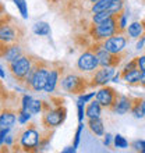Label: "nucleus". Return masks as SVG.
I'll return each instance as SVG.
<instances>
[{"label": "nucleus", "instance_id": "nucleus-1", "mask_svg": "<svg viewBox=\"0 0 145 153\" xmlns=\"http://www.w3.org/2000/svg\"><path fill=\"white\" fill-rule=\"evenodd\" d=\"M50 68H52V63H49V61L43 60V59H40L38 56H34L32 67L29 70L22 86L29 92H42V91H45Z\"/></svg>", "mask_w": 145, "mask_h": 153}, {"label": "nucleus", "instance_id": "nucleus-2", "mask_svg": "<svg viewBox=\"0 0 145 153\" xmlns=\"http://www.w3.org/2000/svg\"><path fill=\"white\" fill-rule=\"evenodd\" d=\"M24 27L13 18L8 13L1 11V25H0V45L24 43Z\"/></svg>", "mask_w": 145, "mask_h": 153}, {"label": "nucleus", "instance_id": "nucleus-3", "mask_svg": "<svg viewBox=\"0 0 145 153\" xmlns=\"http://www.w3.org/2000/svg\"><path fill=\"white\" fill-rule=\"evenodd\" d=\"M39 138L40 132L38 131L36 125L34 123H29L25 129H22L18 135H16L14 143L11 145L14 152H39Z\"/></svg>", "mask_w": 145, "mask_h": 153}, {"label": "nucleus", "instance_id": "nucleus-4", "mask_svg": "<svg viewBox=\"0 0 145 153\" xmlns=\"http://www.w3.org/2000/svg\"><path fill=\"white\" fill-rule=\"evenodd\" d=\"M60 86L64 92L70 95H82L88 89H91L89 75H80V74H64L60 79Z\"/></svg>", "mask_w": 145, "mask_h": 153}, {"label": "nucleus", "instance_id": "nucleus-5", "mask_svg": "<svg viewBox=\"0 0 145 153\" xmlns=\"http://www.w3.org/2000/svg\"><path fill=\"white\" fill-rule=\"evenodd\" d=\"M121 33L117 25V20H116V14H113L109 20L103 21L101 24H91L88 29V35L91 36V40L93 42H102L106 40L108 38Z\"/></svg>", "mask_w": 145, "mask_h": 153}, {"label": "nucleus", "instance_id": "nucleus-6", "mask_svg": "<svg viewBox=\"0 0 145 153\" xmlns=\"http://www.w3.org/2000/svg\"><path fill=\"white\" fill-rule=\"evenodd\" d=\"M88 50L93 52L98 56V60H99V65L101 67H119V65L123 63L126 57H127V52H121V53H110L108 50H105L103 48H101L99 42H93L89 45Z\"/></svg>", "mask_w": 145, "mask_h": 153}, {"label": "nucleus", "instance_id": "nucleus-7", "mask_svg": "<svg viewBox=\"0 0 145 153\" xmlns=\"http://www.w3.org/2000/svg\"><path fill=\"white\" fill-rule=\"evenodd\" d=\"M32 61H34V54H24V56L13 60L11 63H7V67L10 70L11 75L14 76V79L20 85L24 84L25 78H27L29 70L32 67Z\"/></svg>", "mask_w": 145, "mask_h": 153}, {"label": "nucleus", "instance_id": "nucleus-8", "mask_svg": "<svg viewBox=\"0 0 145 153\" xmlns=\"http://www.w3.org/2000/svg\"><path fill=\"white\" fill-rule=\"evenodd\" d=\"M66 117H67L66 106L64 105L55 106V109H48L43 111V114H42V125L45 128L55 129L64 123Z\"/></svg>", "mask_w": 145, "mask_h": 153}, {"label": "nucleus", "instance_id": "nucleus-9", "mask_svg": "<svg viewBox=\"0 0 145 153\" xmlns=\"http://www.w3.org/2000/svg\"><path fill=\"white\" fill-rule=\"evenodd\" d=\"M101 67L99 65V60H98V56L91 50H85L77 60V68L80 70L82 74H91L93 73L95 70H98Z\"/></svg>", "mask_w": 145, "mask_h": 153}, {"label": "nucleus", "instance_id": "nucleus-10", "mask_svg": "<svg viewBox=\"0 0 145 153\" xmlns=\"http://www.w3.org/2000/svg\"><path fill=\"white\" fill-rule=\"evenodd\" d=\"M20 110H21V105L11 106L8 105L7 100H6V103L3 102L1 114H0V125H1V128H11L13 125L16 124V121L18 120Z\"/></svg>", "mask_w": 145, "mask_h": 153}, {"label": "nucleus", "instance_id": "nucleus-11", "mask_svg": "<svg viewBox=\"0 0 145 153\" xmlns=\"http://www.w3.org/2000/svg\"><path fill=\"white\" fill-rule=\"evenodd\" d=\"M89 82H91V89L105 86L109 81L113 79L114 76V67H99L93 73L88 74Z\"/></svg>", "mask_w": 145, "mask_h": 153}, {"label": "nucleus", "instance_id": "nucleus-12", "mask_svg": "<svg viewBox=\"0 0 145 153\" xmlns=\"http://www.w3.org/2000/svg\"><path fill=\"white\" fill-rule=\"evenodd\" d=\"M119 95H120V93L117 92L114 88L105 85V86H101V88H99V91L96 92L95 99L101 103L102 107H105V109H108V110H112V107L117 102Z\"/></svg>", "mask_w": 145, "mask_h": 153}, {"label": "nucleus", "instance_id": "nucleus-13", "mask_svg": "<svg viewBox=\"0 0 145 153\" xmlns=\"http://www.w3.org/2000/svg\"><path fill=\"white\" fill-rule=\"evenodd\" d=\"M64 74H66L64 64L60 63V61H53L52 68H50V73H49V76H48V84L45 86L43 92H46V93L55 92V89H56L57 84H59V79H60Z\"/></svg>", "mask_w": 145, "mask_h": 153}, {"label": "nucleus", "instance_id": "nucleus-14", "mask_svg": "<svg viewBox=\"0 0 145 153\" xmlns=\"http://www.w3.org/2000/svg\"><path fill=\"white\" fill-rule=\"evenodd\" d=\"M101 48H103L105 50L110 53H121L126 52V45H127V39H126L124 33H117L113 36L108 38L106 40L99 42Z\"/></svg>", "mask_w": 145, "mask_h": 153}, {"label": "nucleus", "instance_id": "nucleus-15", "mask_svg": "<svg viewBox=\"0 0 145 153\" xmlns=\"http://www.w3.org/2000/svg\"><path fill=\"white\" fill-rule=\"evenodd\" d=\"M0 53H1V59L6 60V63H11L18 57L24 56V45L22 43H13V45H0Z\"/></svg>", "mask_w": 145, "mask_h": 153}, {"label": "nucleus", "instance_id": "nucleus-16", "mask_svg": "<svg viewBox=\"0 0 145 153\" xmlns=\"http://www.w3.org/2000/svg\"><path fill=\"white\" fill-rule=\"evenodd\" d=\"M131 106H133V97H131V96H126V95H119L117 102L114 103V106L112 107V110H110V111L123 116V114L131 111Z\"/></svg>", "mask_w": 145, "mask_h": 153}, {"label": "nucleus", "instance_id": "nucleus-17", "mask_svg": "<svg viewBox=\"0 0 145 153\" xmlns=\"http://www.w3.org/2000/svg\"><path fill=\"white\" fill-rule=\"evenodd\" d=\"M141 75L142 71L140 68H134L130 70V71H121V79L127 85H133V86H138L141 84Z\"/></svg>", "mask_w": 145, "mask_h": 153}, {"label": "nucleus", "instance_id": "nucleus-18", "mask_svg": "<svg viewBox=\"0 0 145 153\" xmlns=\"http://www.w3.org/2000/svg\"><path fill=\"white\" fill-rule=\"evenodd\" d=\"M131 113L135 118H145V99L142 97H133Z\"/></svg>", "mask_w": 145, "mask_h": 153}, {"label": "nucleus", "instance_id": "nucleus-19", "mask_svg": "<svg viewBox=\"0 0 145 153\" xmlns=\"http://www.w3.org/2000/svg\"><path fill=\"white\" fill-rule=\"evenodd\" d=\"M88 128L95 134L96 137H103L105 135V128H103V121L101 117H95V118H88Z\"/></svg>", "mask_w": 145, "mask_h": 153}, {"label": "nucleus", "instance_id": "nucleus-20", "mask_svg": "<svg viewBox=\"0 0 145 153\" xmlns=\"http://www.w3.org/2000/svg\"><path fill=\"white\" fill-rule=\"evenodd\" d=\"M145 32V28H144V24H142V21H134L131 24L129 25V28H127V33H129L130 38H133V39H137V38H141Z\"/></svg>", "mask_w": 145, "mask_h": 153}, {"label": "nucleus", "instance_id": "nucleus-21", "mask_svg": "<svg viewBox=\"0 0 145 153\" xmlns=\"http://www.w3.org/2000/svg\"><path fill=\"white\" fill-rule=\"evenodd\" d=\"M101 111H102V106L101 103L95 99L91 100L85 107V116L88 118H95V117H101Z\"/></svg>", "mask_w": 145, "mask_h": 153}, {"label": "nucleus", "instance_id": "nucleus-22", "mask_svg": "<svg viewBox=\"0 0 145 153\" xmlns=\"http://www.w3.org/2000/svg\"><path fill=\"white\" fill-rule=\"evenodd\" d=\"M113 0H98L96 3H93L89 8V13L91 14H96V13H101V11H106L110 8L112 6Z\"/></svg>", "mask_w": 145, "mask_h": 153}, {"label": "nucleus", "instance_id": "nucleus-23", "mask_svg": "<svg viewBox=\"0 0 145 153\" xmlns=\"http://www.w3.org/2000/svg\"><path fill=\"white\" fill-rule=\"evenodd\" d=\"M34 33L35 35H39V36H46L50 33V27H49L48 22H43V21H40V22H36L32 28Z\"/></svg>", "mask_w": 145, "mask_h": 153}, {"label": "nucleus", "instance_id": "nucleus-24", "mask_svg": "<svg viewBox=\"0 0 145 153\" xmlns=\"http://www.w3.org/2000/svg\"><path fill=\"white\" fill-rule=\"evenodd\" d=\"M52 134H53V129H49V128H46V132L45 134H40L39 146H38V149L45 150L46 148H48L49 143H50V139H52Z\"/></svg>", "mask_w": 145, "mask_h": 153}, {"label": "nucleus", "instance_id": "nucleus-25", "mask_svg": "<svg viewBox=\"0 0 145 153\" xmlns=\"http://www.w3.org/2000/svg\"><path fill=\"white\" fill-rule=\"evenodd\" d=\"M112 16H113V13H110L109 10H106V11H101V13H96V14H92L91 21H92V24H101V22H103V21L109 20Z\"/></svg>", "mask_w": 145, "mask_h": 153}, {"label": "nucleus", "instance_id": "nucleus-26", "mask_svg": "<svg viewBox=\"0 0 145 153\" xmlns=\"http://www.w3.org/2000/svg\"><path fill=\"white\" fill-rule=\"evenodd\" d=\"M28 110L32 114L42 113V110H43V100H32V102H31V106H29Z\"/></svg>", "mask_w": 145, "mask_h": 153}, {"label": "nucleus", "instance_id": "nucleus-27", "mask_svg": "<svg viewBox=\"0 0 145 153\" xmlns=\"http://www.w3.org/2000/svg\"><path fill=\"white\" fill-rule=\"evenodd\" d=\"M124 10V0H113L112 6L109 8V11L116 14V13H120Z\"/></svg>", "mask_w": 145, "mask_h": 153}, {"label": "nucleus", "instance_id": "nucleus-28", "mask_svg": "<svg viewBox=\"0 0 145 153\" xmlns=\"http://www.w3.org/2000/svg\"><path fill=\"white\" fill-rule=\"evenodd\" d=\"M14 1V4L17 6V8L20 10L21 16L24 17V18H27L28 17V10H27V3H25V0H13Z\"/></svg>", "mask_w": 145, "mask_h": 153}, {"label": "nucleus", "instance_id": "nucleus-29", "mask_svg": "<svg viewBox=\"0 0 145 153\" xmlns=\"http://www.w3.org/2000/svg\"><path fill=\"white\" fill-rule=\"evenodd\" d=\"M31 116H32V113H31L29 110L21 109L20 110V114H18V123H20V124H25V123L31 118Z\"/></svg>", "mask_w": 145, "mask_h": 153}, {"label": "nucleus", "instance_id": "nucleus-30", "mask_svg": "<svg viewBox=\"0 0 145 153\" xmlns=\"http://www.w3.org/2000/svg\"><path fill=\"white\" fill-rule=\"evenodd\" d=\"M114 146L116 148H120V149H124V148H127L129 146V142L126 141L124 137H121V135H114Z\"/></svg>", "mask_w": 145, "mask_h": 153}, {"label": "nucleus", "instance_id": "nucleus-31", "mask_svg": "<svg viewBox=\"0 0 145 153\" xmlns=\"http://www.w3.org/2000/svg\"><path fill=\"white\" fill-rule=\"evenodd\" d=\"M32 100H34V99L31 96H28V95H22V97H21V109L28 110Z\"/></svg>", "mask_w": 145, "mask_h": 153}, {"label": "nucleus", "instance_id": "nucleus-32", "mask_svg": "<svg viewBox=\"0 0 145 153\" xmlns=\"http://www.w3.org/2000/svg\"><path fill=\"white\" fill-rule=\"evenodd\" d=\"M93 96H96V92H91V93H87V95L82 93V95H80V97H78V103H87V102H89Z\"/></svg>", "mask_w": 145, "mask_h": 153}, {"label": "nucleus", "instance_id": "nucleus-33", "mask_svg": "<svg viewBox=\"0 0 145 153\" xmlns=\"http://www.w3.org/2000/svg\"><path fill=\"white\" fill-rule=\"evenodd\" d=\"M82 123H80V125H78V128H77V132H75V139H74V145L72 146H78V143H80V137H81V131H82Z\"/></svg>", "mask_w": 145, "mask_h": 153}, {"label": "nucleus", "instance_id": "nucleus-34", "mask_svg": "<svg viewBox=\"0 0 145 153\" xmlns=\"http://www.w3.org/2000/svg\"><path fill=\"white\" fill-rule=\"evenodd\" d=\"M77 107H78V120H80V123H81L82 118H84V103H78Z\"/></svg>", "mask_w": 145, "mask_h": 153}, {"label": "nucleus", "instance_id": "nucleus-35", "mask_svg": "<svg viewBox=\"0 0 145 153\" xmlns=\"http://www.w3.org/2000/svg\"><path fill=\"white\" fill-rule=\"evenodd\" d=\"M137 59H138V68L141 70V71H145V54L137 57Z\"/></svg>", "mask_w": 145, "mask_h": 153}, {"label": "nucleus", "instance_id": "nucleus-36", "mask_svg": "<svg viewBox=\"0 0 145 153\" xmlns=\"http://www.w3.org/2000/svg\"><path fill=\"white\" fill-rule=\"evenodd\" d=\"M8 129L10 128H1V134H0V143H1V145L4 143V139H6V137H7Z\"/></svg>", "mask_w": 145, "mask_h": 153}, {"label": "nucleus", "instance_id": "nucleus-37", "mask_svg": "<svg viewBox=\"0 0 145 153\" xmlns=\"http://www.w3.org/2000/svg\"><path fill=\"white\" fill-rule=\"evenodd\" d=\"M110 141H112V135H110V134H106L105 139H103V143H105L106 146H110Z\"/></svg>", "mask_w": 145, "mask_h": 153}, {"label": "nucleus", "instance_id": "nucleus-38", "mask_svg": "<svg viewBox=\"0 0 145 153\" xmlns=\"http://www.w3.org/2000/svg\"><path fill=\"white\" fill-rule=\"evenodd\" d=\"M144 42H145V36H141V38H140V40L137 42V49H138V50H140V49H142Z\"/></svg>", "mask_w": 145, "mask_h": 153}, {"label": "nucleus", "instance_id": "nucleus-39", "mask_svg": "<svg viewBox=\"0 0 145 153\" xmlns=\"http://www.w3.org/2000/svg\"><path fill=\"white\" fill-rule=\"evenodd\" d=\"M63 152L64 153H72V152H75V146H70V148H66V149H63Z\"/></svg>", "mask_w": 145, "mask_h": 153}, {"label": "nucleus", "instance_id": "nucleus-40", "mask_svg": "<svg viewBox=\"0 0 145 153\" xmlns=\"http://www.w3.org/2000/svg\"><path fill=\"white\" fill-rule=\"evenodd\" d=\"M140 86L145 88V71H142V75H141V84H140Z\"/></svg>", "mask_w": 145, "mask_h": 153}, {"label": "nucleus", "instance_id": "nucleus-41", "mask_svg": "<svg viewBox=\"0 0 145 153\" xmlns=\"http://www.w3.org/2000/svg\"><path fill=\"white\" fill-rule=\"evenodd\" d=\"M141 153H145V141H141Z\"/></svg>", "mask_w": 145, "mask_h": 153}, {"label": "nucleus", "instance_id": "nucleus-42", "mask_svg": "<svg viewBox=\"0 0 145 153\" xmlns=\"http://www.w3.org/2000/svg\"><path fill=\"white\" fill-rule=\"evenodd\" d=\"M0 74H1V79H4V71H3V65L0 67Z\"/></svg>", "mask_w": 145, "mask_h": 153}, {"label": "nucleus", "instance_id": "nucleus-43", "mask_svg": "<svg viewBox=\"0 0 145 153\" xmlns=\"http://www.w3.org/2000/svg\"><path fill=\"white\" fill-rule=\"evenodd\" d=\"M96 1H98V0H88V3H89V4H91V6H92V4H93V3H96Z\"/></svg>", "mask_w": 145, "mask_h": 153}]
</instances>
